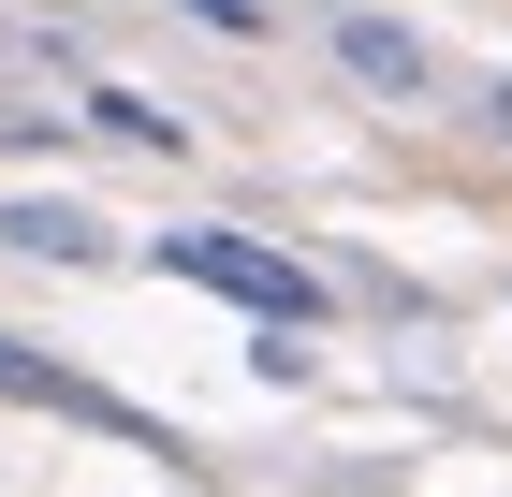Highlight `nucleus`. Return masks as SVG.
<instances>
[{
    "label": "nucleus",
    "instance_id": "nucleus-7",
    "mask_svg": "<svg viewBox=\"0 0 512 497\" xmlns=\"http://www.w3.org/2000/svg\"><path fill=\"white\" fill-rule=\"evenodd\" d=\"M483 132H512V88H483Z\"/></svg>",
    "mask_w": 512,
    "mask_h": 497
},
{
    "label": "nucleus",
    "instance_id": "nucleus-5",
    "mask_svg": "<svg viewBox=\"0 0 512 497\" xmlns=\"http://www.w3.org/2000/svg\"><path fill=\"white\" fill-rule=\"evenodd\" d=\"M0 249H30V264H103V220H74V205H0Z\"/></svg>",
    "mask_w": 512,
    "mask_h": 497
},
{
    "label": "nucleus",
    "instance_id": "nucleus-4",
    "mask_svg": "<svg viewBox=\"0 0 512 497\" xmlns=\"http://www.w3.org/2000/svg\"><path fill=\"white\" fill-rule=\"evenodd\" d=\"M88 132H103V147H147V161H176V147H191V117H176V103H147V88H88Z\"/></svg>",
    "mask_w": 512,
    "mask_h": 497
},
{
    "label": "nucleus",
    "instance_id": "nucleus-6",
    "mask_svg": "<svg viewBox=\"0 0 512 497\" xmlns=\"http://www.w3.org/2000/svg\"><path fill=\"white\" fill-rule=\"evenodd\" d=\"M176 15H205V30H235V44H264V30H278L264 0H176Z\"/></svg>",
    "mask_w": 512,
    "mask_h": 497
},
{
    "label": "nucleus",
    "instance_id": "nucleus-1",
    "mask_svg": "<svg viewBox=\"0 0 512 497\" xmlns=\"http://www.w3.org/2000/svg\"><path fill=\"white\" fill-rule=\"evenodd\" d=\"M147 264H161V278H205V293H235L249 322H293V337H308L322 307H337L308 264H293V249H264V234H161Z\"/></svg>",
    "mask_w": 512,
    "mask_h": 497
},
{
    "label": "nucleus",
    "instance_id": "nucleus-2",
    "mask_svg": "<svg viewBox=\"0 0 512 497\" xmlns=\"http://www.w3.org/2000/svg\"><path fill=\"white\" fill-rule=\"evenodd\" d=\"M0 410H59V424H88V439H132V454H161V468H176V424H161V410H132V395L74 381V366H44L30 337H0Z\"/></svg>",
    "mask_w": 512,
    "mask_h": 497
},
{
    "label": "nucleus",
    "instance_id": "nucleus-3",
    "mask_svg": "<svg viewBox=\"0 0 512 497\" xmlns=\"http://www.w3.org/2000/svg\"><path fill=\"white\" fill-rule=\"evenodd\" d=\"M322 44H337V74L381 88V103H425V88H439V44L395 30V15H366V0H352V15H322Z\"/></svg>",
    "mask_w": 512,
    "mask_h": 497
}]
</instances>
